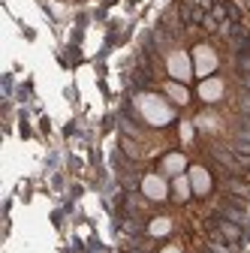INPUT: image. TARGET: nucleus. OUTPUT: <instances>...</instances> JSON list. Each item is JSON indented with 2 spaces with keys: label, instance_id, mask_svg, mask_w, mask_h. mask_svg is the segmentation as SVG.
I'll list each match as a JSON object with an SVG mask.
<instances>
[{
  "label": "nucleus",
  "instance_id": "7ed1b4c3",
  "mask_svg": "<svg viewBox=\"0 0 250 253\" xmlns=\"http://www.w3.org/2000/svg\"><path fill=\"white\" fill-rule=\"evenodd\" d=\"M166 67H169V76L178 79V82H187V79L193 76V60H190V54H187V51H172Z\"/></svg>",
  "mask_w": 250,
  "mask_h": 253
},
{
  "label": "nucleus",
  "instance_id": "f257e3e1",
  "mask_svg": "<svg viewBox=\"0 0 250 253\" xmlns=\"http://www.w3.org/2000/svg\"><path fill=\"white\" fill-rule=\"evenodd\" d=\"M136 106H139L142 118H145L148 124H154V126H163V124L172 121V109H169V103L160 100L157 93H139V97H136Z\"/></svg>",
  "mask_w": 250,
  "mask_h": 253
},
{
  "label": "nucleus",
  "instance_id": "423d86ee",
  "mask_svg": "<svg viewBox=\"0 0 250 253\" xmlns=\"http://www.w3.org/2000/svg\"><path fill=\"white\" fill-rule=\"evenodd\" d=\"M199 97H202L205 103L220 100V97H223V82H220V79H208V82H202V84H199Z\"/></svg>",
  "mask_w": 250,
  "mask_h": 253
},
{
  "label": "nucleus",
  "instance_id": "6e6552de",
  "mask_svg": "<svg viewBox=\"0 0 250 253\" xmlns=\"http://www.w3.org/2000/svg\"><path fill=\"white\" fill-rule=\"evenodd\" d=\"M166 93H169V97H172L178 106H184L187 100H190V93H187V87H184L181 82H169V84H166Z\"/></svg>",
  "mask_w": 250,
  "mask_h": 253
},
{
  "label": "nucleus",
  "instance_id": "39448f33",
  "mask_svg": "<svg viewBox=\"0 0 250 253\" xmlns=\"http://www.w3.org/2000/svg\"><path fill=\"white\" fill-rule=\"evenodd\" d=\"M190 187H193V193H199V196H205L208 190H211V175L202 169V166H190Z\"/></svg>",
  "mask_w": 250,
  "mask_h": 253
},
{
  "label": "nucleus",
  "instance_id": "0eeeda50",
  "mask_svg": "<svg viewBox=\"0 0 250 253\" xmlns=\"http://www.w3.org/2000/svg\"><path fill=\"white\" fill-rule=\"evenodd\" d=\"M184 166H187V160H184V154H166L163 157V172L166 175H181L184 172Z\"/></svg>",
  "mask_w": 250,
  "mask_h": 253
},
{
  "label": "nucleus",
  "instance_id": "9d476101",
  "mask_svg": "<svg viewBox=\"0 0 250 253\" xmlns=\"http://www.w3.org/2000/svg\"><path fill=\"white\" fill-rule=\"evenodd\" d=\"M169 229H172V220L169 217H157L154 223L148 226V232L154 235V238H160V235H169Z\"/></svg>",
  "mask_w": 250,
  "mask_h": 253
},
{
  "label": "nucleus",
  "instance_id": "20e7f679",
  "mask_svg": "<svg viewBox=\"0 0 250 253\" xmlns=\"http://www.w3.org/2000/svg\"><path fill=\"white\" fill-rule=\"evenodd\" d=\"M142 193H145L148 199H154V202H160V199H166L169 187H166V181H163L160 175H148V178L142 181Z\"/></svg>",
  "mask_w": 250,
  "mask_h": 253
},
{
  "label": "nucleus",
  "instance_id": "1a4fd4ad",
  "mask_svg": "<svg viewBox=\"0 0 250 253\" xmlns=\"http://www.w3.org/2000/svg\"><path fill=\"white\" fill-rule=\"evenodd\" d=\"M190 193H193V187H190V178L178 175V178H175V199H178V202H184V199L190 196Z\"/></svg>",
  "mask_w": 250,
  "mask_h": 253
},
{
  "label": "nucleus",
  "instance_id": "f03ea898",
  "mask_svg": "<svg viewBox=\"0 0 250 253\" xmlns=\"http://www.w3.org/2000/svg\"><path fill=\"white\" fill-rule=\"evenodd\" d=\"M217 70V54L211 45H196L193 48V73L196 76H211Z\"/></svg>",
  "mask_w": 250,
  "mask_h": 253
},
{
  "label": "nucleus",
  "instance_id": "f8f14e48",
  "mask_svg": "<svg viewBox=\"0 0 250 253\" xmlns=\"http://www.w3.org/2000/svg\"><path fill=\"white\" fill-rule=\"evenodd\" d=\"M163 253H181V250H178V247H166Z\"/></svg>",
  "mask_w": 250,
  "mask_h": 253
},
{
  "label": "nucleus",
  "instance_id": "9b49d317",
  "mask_svg": "<svg viewBox=\"0 0 250 253\" xmlns=\"http://www.w3.org/2000/svg\"><path fill=\"white\" fill-rule=\"evenodd\" d=\"M181 139H184V142L193 139V124H181Z\"/></svg>",
  "mask_w": 250,
  "mask_h": 253
}]
</instances>
